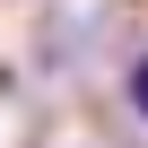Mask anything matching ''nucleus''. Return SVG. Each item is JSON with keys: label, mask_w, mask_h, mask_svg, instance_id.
I'll return each mask as SVG.
<instances>
[{"label": "nucleus", "mask_w": 148, "mask_h": 148, "mask_svg": "<svg viewBox=\"0 0 148 148\" xmlns=\"http://www.w3.org/2000/svg\"><path fill=\"white\" fill-rule=\"evenodd\" d=\"M122 96H131V113H139V122H148V52H139V61H131V79H122Z\"/></svg>", "instance_id": "f257e3e1"}]
</instances>
